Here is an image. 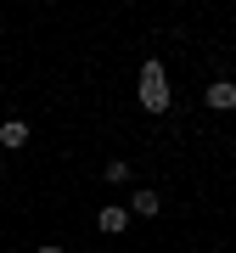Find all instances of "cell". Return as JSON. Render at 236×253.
Returning a JSON list of instances; mask_svg holds the SVG:
<instances>
[{
	"instance_id": "cell-1",
	"label": "cell",
	"mask_w": 236,
	"mask_h": 253,
	"mask_svg": "<svg viewBox=\"0 0 236 253\" xmlns=\"http://www.w3.org/2000/svg\"><path fill=\"white\" fill-rule=\"evenodd\" d=\"M141 107L146 113H169L174 107V90H169V73H163V62H157V56H146L141 62Z\"/></svg>"
},
{
	"instance_id": "cell-2",
	"label": "cell",
	"mask_w": 236,
	"mask_h": 253,
	"mask_svg": "<svg viewBox=\"0 0 236 253\" xmlns=\"http://www.w3.org/2000/svg\"><path fill=\"white\" fill-rule=\"evenodd\" d=\"M202 101H208L214 113H231L236 107V79H214L208 90H202Z\"/></svg>"
},
{
	"instance_id": "cell-3",
	"label": "cell",
	"mask_w": 236,
	"mask_h": 253,
	"mask_svg": "<svg viewBox=\"0 0 236 253\" xmlns=\"http://www.w3.org/2000/svg\"><path fill=\"white\" fill-rule=\"evenodd\" d=\"M96 231H107V236H118V231H129V208H118V203H107L96 214Z\"/></svg>"
},
{
	"instance_id": "cell-4",
	"label": "cell",
	"mask_w": 236,
	"mask_h": 253,
	"mask_svg": "<svg viewBox=\"0 0 236 253\" xmlns=\"http://www.w3.org/2000/svg\"><path fill=\"white\" fill-rule=\"evenodd\" d=\"M0 146H6V152H23L28 146V124L23 118H6V124H0Z\"/></svg>"
},
{
	"instance_id": "cell-5",
	"label": "cell",
	"mask_w": 236,
	"mask_h": 253,
	"mask_svg": "<svg viewBox=\"0 0 236 253\" xmlns=\"http://www.w3.org/2000/svg\"><path fill=\"white\" fill-rule=\"evenodd\" d=\"M157 208H163V197H157V191H152V186H141V191H135V197H129V214H141V219H152V214H157Z\"/></svg>"
},
{
	"instance_id": "cell-6",
	"label": "cell",
	"mask_w": 236,
	"mask_h": 253,
	"mask_svg": "<svg viewBox=\"0 0 236 253\" xmlns=\"http://www.w3.org/2000/svg\"><path fill=\"white\" fill-rule=\"evenodd\" d=\"M101 180H113V186H124V180H129V163H124V158H113L107 169H101Z\"/></svg>"
},
{
	"instance_id": "cell-7",
	"label": "cell",
	"mask_w": 236,
	"mask_h": 253,
	"mask_svg": "<svg viewBox=\"0 0 236 253\" xmlns=\"http://www.w3.org/2000/svg\"><path fill=\"white\" fill-rule=\"evenodd\" d=\"M34 253H62V248H56V242H45V248H34Z\"/></svg>"
}]
</instances>
